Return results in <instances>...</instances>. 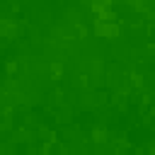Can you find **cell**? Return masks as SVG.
Listing matches in <instances>:
<instances>
[{"label": "cell", "mask_w": 155, "mask_h": 155, "mask_svg": "<svg viewBox=\"0 0 155 155\" xmlns=\"http://www.w3.org/2000/svg\"><path fill=\"white\" fill-rule=\"evenodd\" d=\"M94 31L99 34V36H116L119 34V27L114 24V22H102V19H97V24H94Z\"/></svg>", "instance_id": "cell-1"}, {"label": "cell", "mask_w": 155, "mask_h": 155, "mask_svg": "<svg viewBox=\"0 0 155 155\" xmlns=\"http://www.w3.org/2000/svg\"><path fill=\"white\" fill-rule=\"evenodd\" d=\"M109 5H111V0H92V10L99 15V12H104V10H109Z\"/></svg>", "instance_id": "cell-2"}]
</instances>
